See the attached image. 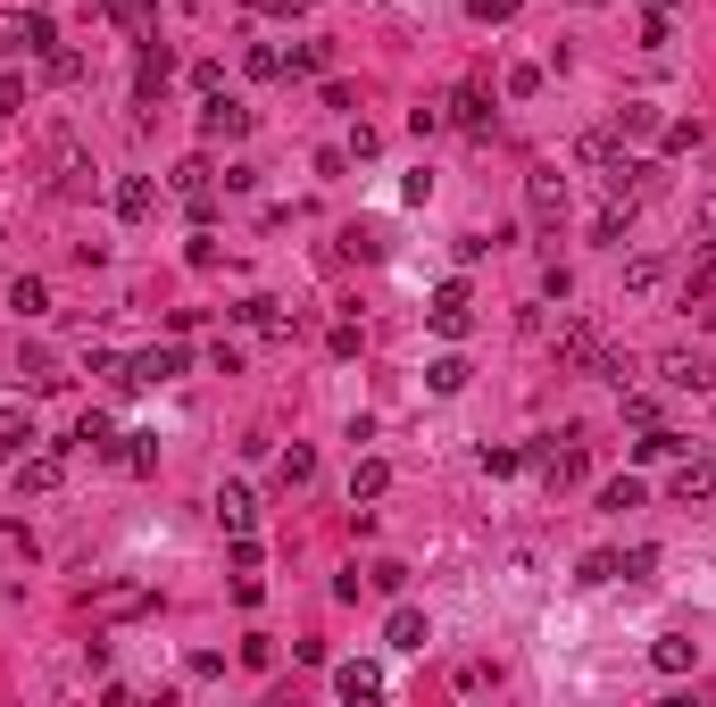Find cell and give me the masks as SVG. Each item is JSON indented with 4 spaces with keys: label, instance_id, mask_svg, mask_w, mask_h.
<instances>
[{
    "label": "cell",
    "instance_id": "1",
    "mask_svg": "<svg viewBox=\"0 0 716 707\" xmlns=\"http://www.w3.org/2000/svg\"><path fill=\"white\" fill-rule=\"evenodd\" d=\"M525 466L542 475L550 491L584 483V433H550V442H533V449H525Z\"/></svg>",
    "mask_w": 716,
    "mask_h": 707
},
{
    "label": "cell",
    "instance_id": "2",
    "mask_svg": "<svg viewBox=\"0 0 716 707\" xmlns=\"http://www.w3.org/2000/svg\"><path fill=\"white\" fill-rule=\"evenodd\" d=\"M525 217H533V233H558V217H566V175L558 167L525 175Z\"/></svg>",
    "mask_w": 716,
    "mask_h": 707
},
{
    "label": "cell",
    "instance_id": "3",
    "mask_svg": "<svg viewBox=\"0 0 716 707\" xmlns=\"http://www.w3.org/2000/svg\"><path fill=\"white\" fill-rule=\"evenodd\" d=\"M425 317H434V334H442V341H467V334H475V292H467V283H442Z\"/></svg>",
    "mask_w": 716,
    "mask_h": 707
},
{
    "label": "cell",
    "instance_id": "4",
    "mask_svg": "<svg viewBox=\"0 0 716 707\" xmlns=\"http://www.w3.org/2000/svg\"><path fill=\"white\" fill-rule=\"evenodd\" d=\"M250 133V109L242 100H226V93H208V109H200V142H242Z\"/></svg>",
    "mask_w": 716,
    "mask_h": 707
},
{
    "label": "cell",
    "instance_id": "5",
    "mask_svg": "<svg viewBox=\"0 0 716 707\" xmlns=\"http://www.w3.org/2000/svg\"><path fill=\"white\" fill-rule=\"evenodd\" d=\"M675 500H683V508H708V500H716V449L675 466Z\"/></svg>",
    "mask_w": 716,
    "mask_h": 707
},
{
    "label": "cell",
    "instance_id": "6",
    "mask_svg": "<svg viewBox=\"0 0 716 707\" xmlns=\"http://www.w3.org/2000/svg\"><path fill=\"white\" fill-rule=\"evenodd\" d=\"M184 367H192V350H184V341H159V350H142V358H133V383H175Z\"/></svg>",
    "mask_w": 716,
    "mask_h": 707
},
{
    "label": "cell",
    "instance_id": "7",
    "mask_svg": "<svg viewBox=\"0 0 716 707\" xmlns=\"http://www.w3.org/2000/svg\"><path fill=\"white\" fill-rule=\"evenodd\" d=\"M600 350H608V341L592 334L584 317H575V325H558V367H584V374H592V367H600Z\"/></svg>",
    "mask_w": 716,
    "mask_h": 707
},
{
    "label": "cell",
    "instance_id": "8",
    "mask_svg": "<svg viewBox=\"0 0 716 707\" xmlns=\"http://www.w3.org/2000/svg\"><path fill=\"white\" fill-rule=\"evenodd\" d=\"M58 483H67V458L58 449H34V458L18 449V491H58Z\"/></svg>",
    "mask_w": 716,
    "mask_h": 707
},
{
    "label": "cell",
    "instance_id": "9",
    "mask_svg": "<svg viewBox=\"0 0 716 707\" xmlns=\"http://www.w3.org/2000/svg\"><path fill=\"white\" fill-rule=\"evenodd\" d=\"M442 117H451V126H467V133H491V93H484V84H458Z\"/></svg>",
    "mask_w": 716,
    "mask_h": 707
},
{
    "label": "cell",
    "instance_id": "10",
    "mask_svg": "<svg viewBox=\"0 0 716 707\" xmlns=\"http://www.w3.org/2000/svg\"><path fill=\"white\" fill-rule=\"evenodd\" d=\"M659 374H666L675 391H708V383H716V367H708L699 350H666V358H659Z\"/></svg>",
    "mask_w": 716,
    "mask_h": 707
},
{
    "label": "cell",
    "instance_id": "11",
    "mask_svg": "<svg viewBox=\"0 0 716 707\" xmlns=\"http://www.w3.org/2000/svg\"><path fill=\"white\" fill-rule=\"evenodd\" d=\"M151 208H159V184H151V175H126V184H117V217H126V225H142Z\"/></svg>",
    "mask_w": 716,
    "mask_h": 707
},
{
    "label": "cell",
    "instance_id": "12",
    "mask_svg": "<svg viewBox=\"0 0 716 707\" xmlns=\"http://www.w3.org/2000/svg\"><path fill=\"white\" fill-rule=\"evenodd\" d=\"M334 690H341V699H376V690H383V666L350 657V666H334Z\"/></svg>",
    "mask_w": 716,
    "mask_h": 707
},
{
    "label": "cell",
    "instance_id": "13",
    "mask_svg": "<svg viewBox=\"0 0 716 707\" xmlns=\"http://www.w3.org/2000/svg\"><path fill=\"white\" fill-rule=\"evenodd\" d=\"M217 524H226V533H250V524H259V500H250L242 483H226L217 491Z\"/></svg>",
    "mask_w": 716,
    "mask_h": 707
},
{
    "label": "cell",
    "instance_id": "14",
    "mask_svg": "<svg viewBox=\"0 0 716 707\" xmlns=\"http://www.w3.org/2000/svg\"><path fill=\"white\" fill-rule=\"evenodd\" d=\"M234 317H242L250 334H267V341H283V334H292V317H283L275 300H242V308H234Z\"/></svg>",
    "mask_w": 716,
    "mask_h": 707
},
{
    "label": "cell",
    "instance_id": "15",
    "mask_svg": "<svg viewBox=\"0 0 716 707\" xmlns=\"http://www.w3.org/2000/svg\"><path fill=\"white\" fill-rule=\"evenodd\" d=\"M383 491H392V466H383V458H358V466H350V508H358V500H383Z\"/></svg>",
    "mask_w": 716,
    "mask_h": 707
},
{
    "label": "cell",
    "instance_id": "16",
    "mask_svg": "<svg viewBox=\"0 0 716 707\" xmlns=\"http://www.w3.org/2000/svg\"><path fill=\"white\" fill-rule=\"evenodd\" d=\"M175 192H184L192 217H208V159H184V167H175Z\"/></svg>",
    "mask_w": 716,
    "mask_h": 707
},
{
    "label": "cell",
    "instance_id": "17",
    "mask_svg": "<svg viewBox=\"0 0 716 707\" xmlns=\"http://www.w3.org/2000/svg\"><path fill=\"white\" fill-rule=\"evenodd\" d=\"M625 225H633V192H608V208L592 217V233H600V242H625Z\"/></svg>",
    "mask_w": 716,
    "mask_h": 707
},
{
    "label": "cell",
    "instance_id": "18",
    "mask_svg": "<svg viewBox=\"0 0 716 707\" xmlns=\"http://www.w3.org/2000/svg\"><path fill=\"white\" fill-rule=\"evenodd\" d=\"M650 666H659V674H692V641H683V633H659V641H650Z\"/></svg>",
    "mask_w": 716,
    "mask_h": 707
},
{
    "label": "cell",
    "instance_id": "19",
    "mask_svg": "<svg viewBox=\"0 0 716 707\" xmlns=\"http://www.w3.org/2000/svg\"><path fill=\"white\" fill-rule=\"evenodd\" d=\"M18 374H25V383H34V391H58V383H67L51 350H18Z\"/></svg>",
    "mask_w": 716,
    "mask_h": 707
},
{
    "label": "cell",
    "instance_id": "20",
    "mask_svg": "<svg viewBox=\"0 0 716 707\" xmlns=\"http://www.w3.org/2000/svg\"><path fill=\"white\" fill-rule=\"evenodd\" d=\"M383 641H392V650H425V616H416V608H392Z\"/></svg>",
    "mask_w": 716,
    "mask_h": 707
},
{
    "label": "cell",
    "instance_id": "21",
    "mask_svg": "<svg viewBox=\"0 0 716 707\" xmlns=\"http://www.w3.org/2000/svg\"><path fill=\"white\" fill-rule=\"evenodd\" d=\"M76 449H93V458H117V433H109V416H84V425H76Z\"/></svg>",
    "mask_w": 716,
    "mask_h": 707
},
{
    "label": "cell",
    "instance_id": "22",
    "mask_svg": "<svg viewBox=\"0 0 716 707\" xmlns=\"http://www.w3.org/2000/svg\"><path fill=\"white\" fill-rule=\"evenodd\" d=\"M9 308H18V317H42V308H51V283H42V275H18V292H9Z\"/></svg>",
    "mask_w": 716,
    "mask_h": 707
},
{
    "label": "cell",
    "instance_id": "23",
    "mask_svg": "<svg viewBox=\"0 0 716 707\" xmlns=\"http://www.w3.org/2000/svg\"><path fill=\"white\" fill-rule=\"evenodd\" d=\"M425 383H434L442 400H458V391H467V358H434V367H425Z\"/></svg>",
    "mask_w": 716,
    "mask_h": 707
},
{
    "label": "cell",
    "instance_id": "24",
    "mask_svg": "<svg viewBox=\"0 0 716 707\" xmlns=\"http://www.w3.org/2000/svg\"><path fill=\"white\" fill-rule=\"evenodd\" d=\"M283 491H301V483H317V449H283Z\"/></svg>",
    "mask_w": 716,
    "mask_h": 707
},
{
    "label": "cell",
    "instance_id": "25",
    "mask_svg": "<svg viewBox=\"0 0 716 707\" xmlns=\"http://www.w3.org/2000/svg\"><path fill=\"white\" fill-rule=\"evenodd\" d=\"M659 283H666V259H650V250L625 267V292H659Z\"/></svg>",
    "mask_w": 716,
    "mask_h": 707
},
{
    "label": "cell",
    "instance_id": "26",
    "mask_svg": "<svg viewBox=\"0 0 716 707\" xmlns=\"http://www.w3.org/2000/svg\"><path fill=\"white\" fill-rule=\"evenodd\" d=\"M42 75H51V84H76V75H84V58H76V51H58V42H51V51H42Z\"/></svg>",
    "mask_w": 716,
    "mask_h": 707
},
{
    "label": "cell",
    "instance_id": "27",
    "mask_svg": "<svg viewBox=\"0 0 716 707\" xmlns=\"http://www.w3.org/2000/svg\"><path fill=\"white\" fill-rule=\"evenodd\" d=\"M325 58H334V51H325V42H301V51L283 58V75H325Z\"/></svg>",
    "mask_w": 716,
    "mask_h": 707
},
{
    "label": "cell",
    "instance_id": "28",
    "mask_svg": "<svg viewBox=\"0 0 716 707\" xmlns=\"http://www.w3.org/2000/svg\"><path fill=\"white\" fill-rule=\"evenodd\" d=\"M692 233H699V259H716V192L692 208Z\"/></svg>",
    "mask_w": 716,
    "mask_h": 707
},
{
    "label": "cell",
    "instance_id": "29",
    "mask_svg": "<svg viewBox=\"0 0 716 707\" xmlns=\"http://www.w3.org/2000/svg\"><path fill=\"white\" fill-rule=\"evenodd\" d=\"M25 51V9H0V58Z\"/></svg>",
    "mask_w": 716,
    "mask_h": 707
},
{
    "label": "cell",
    "instance_id": "30",
    "mask_svg": "<svg viewBox=\"0 0 716 707\" xmlns=\"http://www.w3.org/2000/svg\"><path fill=\"white\" fill-rule=\"evenodd\" d=\"M617 575H625V583H650V575H659V550H625Z\"/></svg>",
    "mask_w": 716,
    "mask_h": 707
},
{
    "label": "cell",
    "instance_id": "31",
    "mask_svg": "<svg viewBox=\"0 0 716 707\" xmlns=\"http://www.w3.org/2000/svg\"><path fill=\"white\" fill-rule=\"evenodd\" d=\"M133 84H142V100H151L159 84H167V51H142V75H133Z\"/></svg>",
    "mask_w": 716,
    "mask_h": 707
},
{
    "label": "cell",
    "instance_id": "32",
    "mask_svg": "<svg viewBox=\"0 0 716 707\" xmlns=\"http://www.w3.org/2000/svg\"><path fill=\"white\" fill-rule=\"evenodd\" d=\"M117 458H126V466H151L159 442H151V433H126V442H117Z\"/></svg>",
    "mask_w": 716,
    "mask_h": 707
},
{
    "label": "cell",
    "instance_id": "33",
    "mask_svg": "<svg viewBox=\"0 0 716 707\" xmlns=\"http://www.w3.org/2000/svg\"><path fill=\"white\" fill-rule=\"evenodd\" d=\"M500 93H509V100H533V93H542V67H509V84H500Z\"/></svg>",
    "mask_w": 716,
    "mask_h": 707
},
{
    "label": "cell",
    "instance_id": "34",
    "mask_svg": "<svg viewBox=\"0 0 716 707\" xmlns=\"http://www.w3.org/2000/svg\"><path fill=\"white\" fill-rule=\"evenodd\" d=\"M575 575H584V583H617V550H592V558L575 566Z\"/></svg>",
    "mask_w": 716,
    "mask_h": 707
},
{
    "label": "cell",
    "instance_id": "35",
    "mask_svg": "<svg viewBox=\"0 0 716 707\" xmlns=\"http://www.w3.org/2000/svg\"><path fill=\"white\" fill-rule=\"evenodd\" d=\"M51 42H58V25L42 18V9H34V18H25V51H51Z\"/></svg>",
    "mask_w": 716,
    "mask_h": 707
},
{
    "label": "cell",
    "instance_id": "36",
    "mask_svg": "<svg viewBox=\"0 0 716 707\" xmlns=\"http://www.w3.org/2000/svg\"><path fill=\"white\" fill-rule=\"evenodd\" d=\"M600 508H641V483H633V475H625V483H608V491H600Z\"/></svg>",
    "mask_w": 716,
    "mask_h": 707
},
{
    "label": "cell",
    "instance_id": "37",
    "mask_svg": "<svg viewBox=\"0 0 716 707\" xmlns=\"http://www.w3.org/2000/svg\"><path fill=\"white\" fill-rule=\"evenodd\" d=\"M109 18L117 25H142V18H151V0H109Z\"/></svg>",
    "mask_w": 716,
    "mask_h": 707
},
{
    "label": "cell",
    "instance_id": "38",
    "mask_svg": "<svg viewBox=\"0 0 716 707\" xmlns=\"http://www.w3.org/2000/svg\"><path fill=\"white\" fill-rule=\"evenodd\" d=\"M475 18H484V25H500V18H517V0H475Z\"/></svg>",
    "mask_w": 716,
    "mask_h": 707
}]
</instances>
